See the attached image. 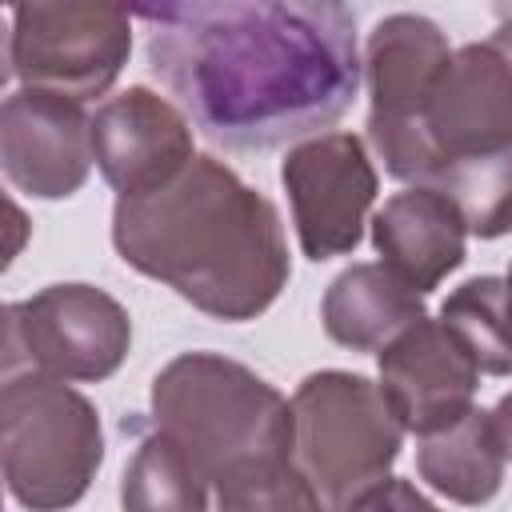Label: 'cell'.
Wrapping results in <instances>:
<instances>
[{
    "mask_svg": "<svg viewBox=\"0 0 512 512\" xmlns=\"http://www.w3.org/2000/svg\"><path fill=\"white\" fill-rule=\"evenodd\" d=\"M0 164L12 188L32 200H68L92 172V116L84 104L16 88L0 104Z\"/></svg>",
    "mask_w": 512,
    "mask_h": 512,
    "instance_id": "8fae6325",
    "label": "cell"
},
{
    "mask_svg": "<svg viewBox=\"0 0 512 512\" xmlns=\"http://www.w3.org/2000/svg\"><path fill=\"white\" fill-rule=\"evenodd\" d=\"M504 312H508V324H512V268L504 276Z\"/></svg>",
    "mask_w": 512,
    "mask_h": 512,
    "instance_id": "603a6c76",
    "label": "cell"
},
{
    "mask_svg": "<svg viewBox=\"0 0 512 512\" xmlns=\"http://www.w3.org/2000/svg\"><path fill=\"white\" fill-rule=\"evenodd\" d=\"M152 428L176 440L204 480L292 456V400L220 352H180L152 380Z\"/></svg>",
    "mask_w": 512,
    "mask_h": 512,
    "instance_id": "3957f363",
    "label": "cell"
},
{
    "mask_svg": "<svg viewBox=\"0 0 512 512\" xmlns=\"http://www.w3.org/2000/svg\"><path fill=\"white\" fill-rule=\"evenodd\" d=\"M192 156V120L144 84L108 96L92 116V160L120 196L164 188L192 164Z\"/></svg>",
    "mask_w": 512,
    "mask_h": 512,
    "instance_id": "7c38bea8",
    "label": "cell"
},
{
    "mask_svg": "<svg viewBox=\"0 0 512 512\" xmlns=\"http://www.w3.org/2000/svg\"><path fill=\"white\" fill-rule=\"evenodd\" d=\"M132 348L128 308L96 284H48L4 308V376L20 364L64 384H100Z\"/></svg>",
    "mask_w": 512,
    "mask_h": 512,
    "instance_id": "52a82bcc",
    "label": "cell"
},
{
    "mask_svg": "<svg viewBox=\"0 0 512 512\" xmlns=\"http://www.w3.org/2000/svg\"><path fill=\"white\" fill-rule=\"evenodd\" d=\"M132 16L176 108L232 152L320 136L360 88L356 12L332 0H192Z\"/></svg>",
    "mask_w": 512,
    "mask_h": 512,
    "instance_id": "6da1fadb",
    "label": "cell"
},
{
    "mask_svg": "<svg viewBox=\"0 0 512 512\" xmlns=\"http://www.w3.org/2000/svg\"><path fill=\"white\" fill-rule=\"evenodd\" d=\"M424 144L432 152V184L448 164L512 148V16L488 40L452 52L424 112Z\"/></svg>",
    "mask_w": 512,
    "mask_h": 512,
    "instance_id": "30bf717a",
    "label": "cell"
},
{
    "mask_svg": "<svg viewBox=\"0 0 512 512\" xmlns=\"http://www.w3.org/2000/svg\"><path fill=\"white\" fill-rule=\"evenodd\" d=\"M492 420H496V432H500V444H504V456L512 460V392H504L492 408Z\"/></svg>",
    "mask_w": 512,
    "mask_h": 512,
    "instance_id": "7402d4cb",
    "label": "cell"
},
{
    "mask_svg": "<svg viewBox=\"0 0 512 512\" xmlns=\"http://www.w3.org/2000/svg\"><path fill=\"white\" fill-rule=\"evenodd\" d=\"M432 188L456 200V208L464 212L468 236L500 240L512 232V148L448 164Z\"/></svg>",
    "mask_w": 512,
    "mask_h": 512,
    "instance_id": "d6986e66",
    "label": "cell"
},
{
    "mask_svg": "<svg viewBox=\"0 0 512 512\" xmlns=\"http://www.w3.org/2000/svg\"><path fill=\"white\" fill-rule=\"evenodd\" d=\"M440 320L476 360L480 376H512V324L504 312V276H472L444 304Z\"/></svg>",
    "mask_w": 512,
    "mask_h": 512,
    "instance_id": "ac0fdd59",
    "label": "cell"
},
{
    "mask_svg": "<svg viewBox=\"0 0 512 512\" xmlns=\"http://www.w3.org/2000/svg\"><path fill=\"white\" fill-rule=\"evenodd\" d=\"M368 224L380 264L420 296L440 288L468 256L464 212L452 196L428 184H412L388 196Z\"/></svg>",
    "mask_w": 512,
    "mask_h": 512,
    "instance_id": "5bb4252c",
    "label": "cell"
},
{
    "mask_svg": "<svg viewBox=\"0 0 512 512\" xmlns=\"http://www.w3.org/2000/svg\"><path fill=\"white\" fill-rule=\"evenodd\" d=\"M0 456L12 500L28 512H68L104 464L96 404L64 380L12 372L0 388Z\"/></svg>",
    "mask_w": 512,
    "mask_h": 512,
    "instance_id": "5b68a950",
    "label": "cell"
},
{
    "mask_svg": "<svg viewBox=\"0 0 512 512\" xmlns=\"http://www.w3.org/2000/svg\"><path fill=\"white\" fill-rule=\"evenodd\" d=\"M380 388L396 408L404 432L432 436L468 416L480 388V368L444 320L424 316L376 352Z\"/></svg>",
    "mask_w": 512,
    "mask_h": 512,
    "instance_id": "4fadbf2b",
    "label": "cell"
},
{
    "mask_svg": "<svg viewBox=\"0 0 512 512\" xmlns=\"http://www.w3.org/2000/svg\"><path fill=\"white\" fill-rule=\"evenodd\" d=\"M132 56V12L120 4H20L8 28V76L76 104L104 96Z\"/></svg>",
    "mask_w": 512,
    "mask_h": 512,
    "instance_id": "ba28073f",
    "label": "cell"
},
{
    "mask_svg": "<svg viewBox=\"0 0 512 512\" xmlns=\"http://www.w3.org/2000/svg\"><path fill=\"white\" fill-rule=\"evenodd\" d=\"M280 184L308 260L320 264L360 248L380 176L356 132H320L292 144L280 160Z\"/></svg>",
    "mask_w": 512,
    "mask_h": 512,
    "instance_id": "9c48e42d",
    "label": "cell"
},
{
    "mask_svg": "<svg viewBox=\"0 0 512 512\" xmlns=\"http://www.w3.org/2000/svg\"><path fill=\"white\" fill-rule=\"evenodd\" d=\"M400 448L404 424L376 380L320 368L292 392V464L328 512H352L384 484Z\"/></svg>",
    "mask_w": 512,
    "mask_h": 512,
    "instance_id": "277c9868",
    "label": "cell"
},
{
    "mask_svg": "<svg viewBox=\"0 0 512 512\" xmlns=\"http://www.w3.org/2000/svg\"><path fill=\"white\" fill-rule=\"evenodd\" d=\"M352 512H440L412 480H400V476H388L384 484H376Z\"/></svg>",
    "mask_w": 512,
    "mask_h": 512,
    "instance_id": "44dd1931",
    "label": "cell"
},
{
    "mask_svg": "<svg viewBox=\"0 0 512 512\" xmlns=\"http://www.w3.org/2000/svg\"><path fill=\"white\" fill-rule=\"evenodd\" d=\"M124 512H208V480L196 460L152 428L132 452L120 480Z\"/></svg>",
    "mask_w": 512,
    "mask_h": 512,
    "instance_id": "e0dca14e",
    "label": "cell"
},
{
    "mask_svg": "<svg viewBox=\"0 0 512 512\" xmlns=\"http://www.w3.org/2000/svg\"><path fill=\"white\" fill-rule=\"evenodd\" d=\"M504 464H508V456H504L496 420L484 408H472L456 424H448L432 436H420V444H416L420 480L432 492H440L444 500L464 504V508H480L500 492Z\"/></svg>",
    "mask_w": 512,
    "mask_h": 512,
    "instance_id": "2e32d148",
    "label": "cell"
},
{
    "mask_svg": "<svg viewBox=\"0 0 512 512\" xmlns=\"http://www.w3.org/2000/svg\"><path fill=\"white\" fill-rule=\"evenodd\" d=\"M112 244L128 268L224 324L264 316L292 276L276 204L208 152L156 192L116 196Z\"/></svg>",
    "mask_w": 512,
    "mask_h": 512,
    "instance_id": "7a4b0ae2",
    "label": "cell"
},
{
    "mask_svg": "<svg viewBox=\"0 0 512 512\" xmlns=\"http://www.w3.org/2000/svg\"><path fill=\"white\" fill-rule=\"evenodd\" d=\"M216 512H328L292 456L252 464L216 484Z\"/></svg>",
    "mask_w": 512,
    "mask_h": 512,
    "instance_id": "ffe728a7",
    "label": "cell"
},
{
    "mask_svg": "<svg viewBox=\"0 0 512 512\" xmlns=\"http://www.w3.org/2000/svg\"><path fill=\"white\" fill-rule=\"evenodd\" d=\"M424 316H428L424 296L412 292L384 264L344 268L320 300V320L328 340L352 352H380Z\"/></svg>",
    "mask_w": 512,
    "mask_h": 512,
    "instance_id": "9a60e30c",
    "label": "cell"
},
{
    "mask_svg": "<svg viewBox=\"0 0 512 512\" xmlns=\"http://www.w3.org/2000/svg\"><path fill=\"white\" fill-rule=\"evenodd\" d=\"M444 28L420 12H392L376 20L364 44L368 84V144L384 172L404 184H432V152L424 144L428 100L452 60Z\"/></svg>",
    "mask_w": 512,
    "mask_h": 512,
    "instance_id": "8992f818",
    "label": "cell"
}]
</instances>
